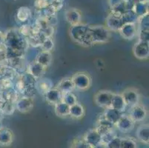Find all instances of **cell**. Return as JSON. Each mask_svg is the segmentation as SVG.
I'll return each mask as SVG.
<instances>
[{
  "label": "cell",
  "instance_id": "1f68e13d",
  "mask_svg": "<svg viewBox=\"0 0 149 148\" xmlns=\"http://www.w3.org/2000/svg\"><path fill=\"white\" fill-rule=\"evenodd\" d=\"M30 10L27 8H21L17 14V18L20 22H25L29 19Z\"/></svg>",
  "mask_w": 149,
  "mask_h": 148
},
{
  "label": "cell",
  "instance_id": "e0dca14e",
  "mask_svg": "<svg viewBox=\"0 0 149 148\" xmlns=\"http://www.w3.org/2000/svg\"><path fill=\"white\" fill-rule=\"evenodd\" d=\"M55 88H57L62 94L66 93H70L75 90L74 83H73L71 77H65L63 78L58 82Z\"/></svg>",
  "mask_w": 149,
  "mask_h": 148
},
{
  "label": "cell",
  "instance_id": "d6986e66",
  "mask_svg": "<svg viewBox=\"0 0 149 148\" xmlns=\"http://www.w3.org/2000/svg\"><path fill=\"white\" fill-rule=\"evenodd\" d=\"M136 138L143 144L149 143V126L148 124H143L137 127L136 131Z\"/></svg>",
  "mask_w": 149,
  "mask_h": 148
},
{
  "label": "cell",
  "instance_id": "7402d4cb",
  "mask_svg": "<svg viewBox=\"0 0 149 148\" xmlns=\"http://www.w3.org/2000/svg\"><path fill=\"white\" fill-rule=\"evenodd\" d=\"M14 139V135L11 130L8 128L0 130V144L3 146H9Z\"/></svg>",
  "mask_w": 149,
  "mask_h": 148
},
{
  "label": "cell",
  "instance_id": "3957f363",
  "mask_svg": "<svg viewBox=\"0 0 149 148\" xmlns=\"http://www.w3.org/2000/svg\"><path fill=\"white\" fill-rule=\"evenodd\" d=\"M6 39L9 44V50H16L26 52L28 44L25 38L20 34L18 30L10 31Z\"/></svg>",
  "mask_w": 149,
  "mask_h": 148
},
{
  "label": "cell",
  "instance_id": "44dd1931",
  "mask_svg": "<svg viewBox=\"0 0 149 148\" xmlns=\"http://www.w3.org/2000/svg\"><path fill=\"white\" fill-rule=\"evenodd\" d=\"M124 24L123 17L122 16H116V14H113L111 19H108L107 22V27L108 30L113 31H119L121 27Z\"/></svg>",
  "mask_w": 149,
  "mask_h": 148
},
{
  "label": "cell",
  "instance_id": "484cf974",
  "mask_svg": "<svg viewBox=\"0 0 149 148\" xmlns=\"http://www.w3.org/2000/svg\"><path fill=\"white\" fill-rule=\"evenodd\" d=\"M69 108L70 106L60 101L54 105V112L58 117L66 118L69 116Z\"/></svg>",
  "mask_w": 149,
  "mask_h": 148
},
{
  "label": "cell",
  "instance_id": "8fae6325",
  "mask_svg": "<svg viewBox=\"0 0 149 148\" xmlns=\"http://www.w3.org/2000/svg\"><path fill=\"white\" fill-rule=\"evenodd\" d=\"M82 138L92 148L100 145L102 142L101 135L94 129V127L86 131L84 135H82Z\"/></svg>",
  "mask_w": 149,
  "mask_h": 148
},
{
  "label": "cell",
  "instance_id": "8992f818",
  "mask_svg": "<svg viewBox=\"0 0 149 148\" xmlns=\"http://www.w3.org/2000/svg\"><path fill=\"white\" fill-rule=\"evenodd\" d=\"M125 103L127 107H132L136 104H139L140 100V94L138 90L134 88H128L124 90L121 93Z\"/></svg>",
  "mask_w": 149,
  "mask_h": 148
},
{
  "label": "cell",
  "instance_id": "83f0119b",
  "mask_svg": "<svg viewBox=\"0 0 149 148\" xmlns=\"http://www.w3.org/2000/svg\"><path fill=\"white\" fill-rule=\"evenodd\" d=\"M61 101L65 103L68 106H71L77 102V98L73 93V92H70V93H66L62 94V100Z\"/></svg>",
  "mask_w": 149,
  "mask_h": 148
},
{
  "label": "cell",
  "instance_id": "d6a6232c",
  "mask_svg": "<svg viewBox=\"0 0 149 148\" xmlns=\"http://www.w3.org/2000/svg\"><path fill=\"white\" fill-rule=\"evenodd\" d=\"M18 31L23 37L26 39L28 36H31V32H32V26L29 24H24V25H22Z\"/></svg>",
  "mask_w": 149,
  "mask_h": 148
},
{
  "label": "cell",
  "instance_id": "5bb4252c",
  "mask_svg": "<svg viewBox=\"0 0 149 148\" xmlns=\"http://www.w3.org/2000/svg\"><path fill=\"white\" fill-rule=\"evenodd\" d=\"M115 126L113 125L112 123H111L110 122H108L106 119L102 116V115L100 118L98 119V120L97 121V123H96V125L94 129L97 130V132L100 134L101 135H104L106 133H108L110 130L114 129Z\"/></svg>",
  "mask_w": 149,
  "mask_h": 148
},
{
  "label": "cell",
  "instance_id": "f1b7e54d",
  "mask_svg": "<svg viewBox=\"0 0 149 148\" xmlns=\"http://www.w3.org/2000/svg\"><path fill=\"white\" fill-rule=\"evenodd\" d=\"M70 148H92L82 139V136L75 138L70 143Z\"/></svg>",
  "mask_w": 149,
  "mask_h": 148
},
{
  "label": "cell",
  "instance_id": "f546056e",
  "mask_svg": "<svg viewBox=\"0 0 149 148\" xmlns=\"http://www.w3.org/2000/svg\"><path fill=\"white\" fill-rule=\"evenodd\" d=\"M54 47V42L52 38H45L41 45L40 46L42 51H48L51 52Z\"/></svg>",
  "mask_w": 149,
  "mask_h": 148
},
{
  "label": "cell",
  "instance_id": "6da1fadb",
  "mask_svg": "<svg viewBox=\"0 0 149 148\" xmlns=\"http://www.w3.org/2000/svg\"><path fill=\"white\" fill-rule=\"evenodd\" d=\"M69 35L76 43L83 47H89L93 45L89 32V25L87 24L80 23L71 26L69 30Z\"/></svg>",
  "mask_w": 149,
  "mask_h": 148
},
{
  "label": "cell",
  "instance_id": "30bf717a",
  "mask_svg": "<svg viewBox=\"0 0 149 148\" xmlns=\"http://www.w3.org/2000/svg\"><path fill=\"white\" fill-rule=\"evenodd\" d=\"M128 115L135 122H143L146 119L148 112L144 106L139 103L130 108Z\"/></svg>",
  "mask_w": 149,
  "mask_h": 148
},
{
  "label": "cell",
  "instance_id": "cb8c5ba5",
  "mask_svg": "<svg viewBox=\"0 0 149 148\" xmlns=\"http://www.w3.org/2000/svg\"><path fill=\"white\" fill-rule=\"evenodd\" d=\"M110 108L118 110L121 111V112H125V109L127 108V106L125 104V103L121 94L114 93V95H113V98H112V101L111 103Z\"/></svg>",
  "mask_w": 149,
  "mask_h": 148
},
{
  "label": "cell",
  "instance_id": "7a4b0ae2",
  "mask_svg": "<svg viewBox=\"0 0 149 148\" xmlns=\"http://www.w3.org/2000/svg\"><path fill=\"white\" fill-rule=\"evenodd\" d=\"M89 32L93 44L108 42L111 37L110 30L104 26H89Z\"/></svg>",
  "mask_w": 149,
  "mask_h": 148
},
{
  "label": "cell",
  "instance_id": "5b68a950",
  "mask_svg": "<svg viewBox=\"0 0 149 148\" xmlns=\"http://www.w3.org/2000/svg\"><path fill=\"white\" fill-rule=\"evenodd\" d=\"M114 93L110 90H102L97 92L94 96H93V100L97 106L102 108L106 109L110 108L111 103L112 101Z\"/></svg>",
  "mask_w": 149,
  "mask_h": 148
},
{
  "label": "cell",
  "instance_id": "836d02e7",
  "mask_svg": "<svg viewBox=\"0 0 149 148\" xmlns=\"http://www.w3.org/2000/svg\"><path fill=\"white\" fill-rule=\"evenodd\" d=\"M121 139L122 137L117 136L115 137L113 140H111L109 143L107 145V146L109 148H120V145H121Z\"/></svg>",
  "mask_w": 149,
  "mask_h": 148
},
{
  "label": "cell",
  "instance_id": "ffe728a7",
  "mask_svg": "<svg viewBox=\"0 0 149 148\" xmlns=\"http://www.w3.org/2000/svg\"><path fill=\"white\" fill-rule=\"evenodd\" d=\"M85 113V108L82 104L77 101L76 104L70 106L69 108V116L73 119H80L84 117Z\"/></svg>",
  "mask_w": 149,
  "mask_h": 148
},
{
  "label": "cell",
  "instance_id": "4fadbf2b",
  "mask_svg": "<svg viewBox=\"0 0 149 148\" xmlns=\"http://www.w3.org/2000/svg\"><path fill=\"white\" fill-rule=\"evenodd\" d=\"M122 37L127 40H131L137 35V30L134 23H125L119 30Z\"/></svg>",
  "mask_w": 149,
  "mask_h": 148
},
{
  "label": "cell",
  "instance_id": "2e32d148",
  "mask_svg": "<svg viewBox=\"0 0 149 148\" xmlns=\"http://www.w3.org/2000/svg\"><path fill=\"white\" fill-rule=\"evenodd\" d=\"M36 90H37L40 94L44 96L47 92H48L51 88H54V85L51 79L47 78H41L36 80L35 83Z\"/></svg>",
  "mask_w": 149,
  "mask_h": 148
},
{
  "label": "cell",
  "instance_id": "52a82bcc",
  "mask_svg": "<svg viewBox=\"0 0 149 148\" xmlns=\"http://www.w3.org/2000/svg\"><path fill=\"white\" fill-rule=\"evenodd\" d=\"M34 106L33 98L25 96H19L15 102V108L22 113L31 112Z\"/></svg>",
  "mask_w": 149,
  "mask_h": 148
},
{
  "label": "cell",
  "instance_id": "9a60e30c",
  "mask_svg": "<svg viewBox=\"0 0 149 148\" xmlns=\"http://www.w3.org/2000/svg\"><path fill=\"white\" fill-rule=\"evenodd\" d=\"M123 114H124V113L121 112V111L118 110L113 109V108H108L105 109L103 113L102 114V115L108 122L112 123L115 126V124L120 120V119L121 118V116H123Z\"/></svg>",
  "mask_w": 149,
  "mask_h": 148
},
{
  "label": "cell",
  "instance_id": "ba28073f",
  "mask_svg": "<svg viewBox=\"0 0 149 148\" xmlns=\"http://www.w3.org/2000/svg\"><path fill=\"white\" fill-rule=\"evenodd\" d=\"M133 54L139 60H146L149 56L148 42L138 40L133 47Z\"/></svg>",
  "mask_w": 149,
  "mask_h": 148
},
{
  "label": "cell",
  "instance_id": "4dcf8cb0",
  "mask_svg": "<svg viewBox=\"0 0 149 148\" xmlns=\"http://www.w3.org/2000/svg\"><path fill=\"white\" fill-rule=\"evenodd\" d=\"M116 136H117V134H116V133L115 132L114 129H113V130H110V131H108V133H106L104 134V135H101L102 137L101 143L103 144V145H107L110 142H111V141L113 140V138Z\"/></svg>",
  "mask_w": 149,
  "mask_h": 148
},
{
  "label": "cell",
  "instance_id": "d4e9b609",
  "mask_svg": "<svg viewBox=\"0 0 149 148\" xmlns=\"http://www.w3.org/2000/svg\"><path fill=\"white\" fill-rule=\"evenodd\" d=\"M35 60L39 64L42 65L43 67L47 68L48 67H49L50 65L51 64V62H52V55H51V53L48 52V51H41L38 54V55L36 56V58L35 59Z\"/></svg>",
  "mask_w": 149,
  "mask_h": 148
},
{
  "label": "cell",
  "instance_id": "d590c367",
  "mask_svg": "<svg viewBox=\"0 0 149 148\" xmlns=\"http://www.w3.org/2000/svg\"><path fill=\"white\" fill-rule=\"evenodd\" d=\"M93 148H109L108 146H107L106 145H103V144H100V145H97V147H95Z\"/></svg>",
  "mask_w": 149,
  "mask_h": 148
},
{
  "label": "cell",
  "instance_id": "e575fe53",
  "mask_svg": "<svg viewBox=\"0 0 149 148\" xmlns=\"http://www.w3.org/2000/svg\"><path fill=\"white\" fill-rule=\"evenodd\" d=\"M137 36L139 37V40L148 42V30H139V31H137Z\"/></svg>",
  "mask_w": 149,
  "mask_h": 148
},
{
  "label": "cell",
  "instance_id": "7c38bea8",
  "mask_svg": "<svg viewBox=\"0 0 149 148\" xmlns=\"http://www.w3.org/2000/svg\"><path fill=\"white\" fill-rule=\"evenodd\" d=\"M46 70H47V68L43 67L42 65H41L40 64L38 63L36 60H34L33 62H30L28 65L26 73H28L33 78L37 80L42 78Z\"/></svg>",
  "mask_w": 149,
  "mask_h": 148
},
{
  "label": "cell",
  "instance_id": "603a6c76",
  "mask_svg": "<svg viewBox=\"0 0 149 148\" xmlns=\"http://www.w3.org/2000/svg\"><path fill=\"white\" fill-rule=\"evenodd\" d=\"M65 18L71 26H74L81 23V15L77 10L70 9L67 10L65 13Z\"/></svg>",
  "mask_w": 149,
  "mask_h": 148
},
{
  "label": "cell",
  "instance_id": "277c9868",
  "mask_svg": "<svg viewBox=\"0 0 149 148\" xmlns=\"http://www.w3.org/2000/svg\"><path fill=\"white\" fill-rule=\"evenodd\" d=\"M75 89L79 90H87L91 88L92 79L87 72H77L71 76Z\"/></svg>",
  "mask_w": 149,
  "mask_h": 148
},
{
  "label": "cell",
  "instance_id": "ac0fdd59",
  "mask_svg": "<svg viewBox=\"0 0 149 148\" xmlns=\"http://www.w3.org/2000/svg\"><path fill=\"white\" fill-rule=\"evenodd\" d=\"M44 96L46 101L48 104H52L54 106L62 100V93L55 87L51 88L49 91L47 92L44 95Z\"/></svg>",
  "mask_w": 149,
  "mask_h": 148
},
{
  "label": "cell",
  "instance_id": "9c48e42d",
  "mask_svg": "<svg viewBox=\"0 0 149 148\" xmlns=\"http://www.w3.org/2000/svg\"><path fill=\"white\" fill-rule=\"evenodd\" d=\"M136 122L133 120L128 114H123L120 120L115 124V127L123 133L131 132L134 128Z\"/></svg>",
  "mask_w": 149,
  "mask_h": 148
},
{
  "label": "cell",
  "instance_id": "4316f807",
  "mask_svg": "<svg viewBox=\"0 0 149 148\" xmlns=\"http://www.w3.org/2000/svg\"><path fill=\"white\" fill-rule=\"evenodd\" d=\"M120 148H137V143L134 138L122 137Z\"/></svg>",
  "mask_w": 149,
  "mask_h": 148
}]
</instances>
